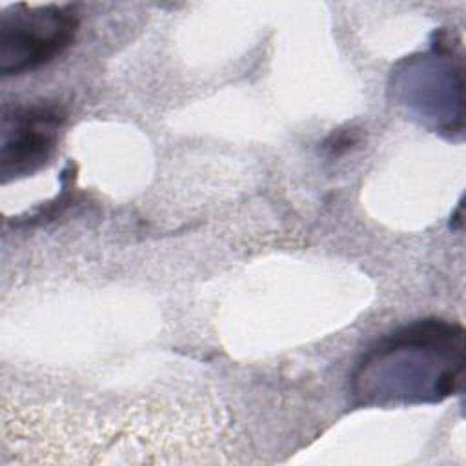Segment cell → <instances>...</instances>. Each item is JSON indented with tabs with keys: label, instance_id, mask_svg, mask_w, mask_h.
Listing matches in <instances>:
<instances>
[{
	"label": "cell",
	"instance_id": "obj_2",
	"mask_svg": "<svg viewBox=\"0 0 466 466\" xmlns=\"http://www.w3.org/2000/svg\"><path fill=\"white\" fill-rule=\"evenodd\" d=\"M62 115L49 106L15 109L4 116L2 173L20 175L38 167L55 147Z\"/></svg>",
	"mask_w": 466,
	"mask_h": 466
},
{
	"label": "cell",
	"instance_id": "obj_1",
	"mask_svg": "<svg viewBox=\"0 0 466 466\" xmlns=\"http://www.w3.org/2000/svg\"><path fill=\"white\" fill-rule=\"evenodd\" d=\"M76 16L69 5H15L2 15L0 71L18 75L62 53L75 36Z\"/></svg>",
	"mask_w": 466,
	"mask_h": 466
}]
</instances>
